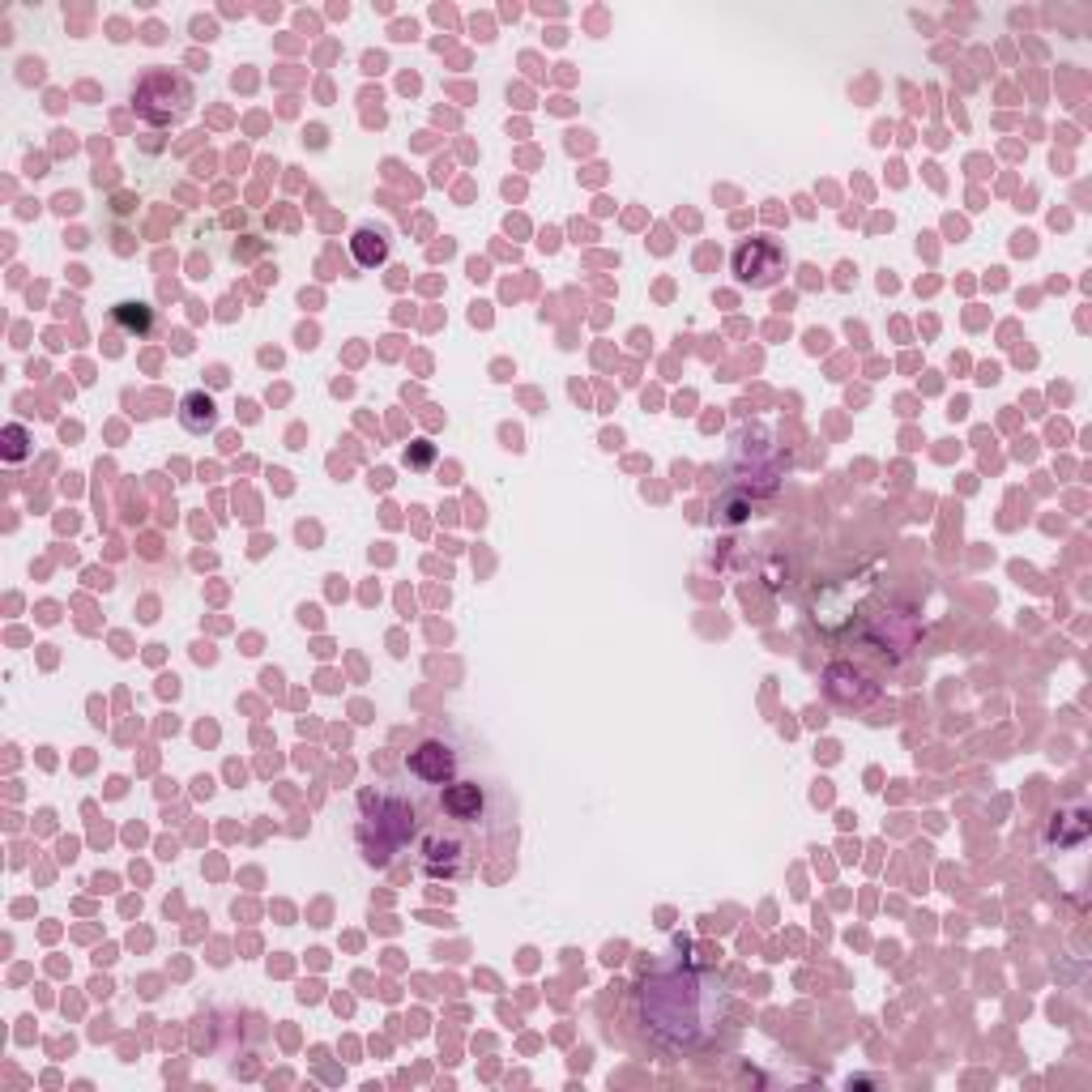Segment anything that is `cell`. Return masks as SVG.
<instances>
[{"instance_id":"obj_5","label":"cell","mask_w":1092,"mask_h":1092,"mask_svg":"<svg viewBox=\"0 0 1092 1092\" xmlns=\"http://www.w3.org/2000/svg\"><path fill=\"white\" fill-rule=\"evenodd\" d=\"M350 252H355V261L363 269H376L388 261V239L380 231H372V226H363V231H355V239H350Z\"/></svg>"},{"instance_id":"obj_7","label":"cell","mask_w":1092,"mask_h":1092,"mask_svg":"<svg viewBox=\"0 0 1092 1092\" xmlns=\"http://www.w3.org/2000/svg\"><path fill=\"white\" fill-rule=\"evenodd\" d=\"M150 307L145 303H120L116 307V325L125 329V333H150Z\"/></svg>"},{"instance_id":"obj_8","label":"cell","mask_w":1092,"mask_h":1092,"mask_svg":"<svg viewBox=\"0 0 1092 1092\" xmlns=\"http://www.w3.org/2000/svg\"><path fill=\"white\" fill-rule=\"evenodd\" d=\"M5 440H9V457H22V440H26V436H22V427H9V436H5Z\"/></svg>"},{"instance_id":"obj_1","label":"cell","mask_w":1092,"mask_h":1092,"mask_svg":"<svg viewBox=\"0 0 1092 1092\" xmlns=\"http://www.w3.org/2000/svg\"><path fill=\"white\" fill-rule=\"evenodd\" d=\"M725 1011H730V1003H725L721 981L713 973H696V968L653 973L640 986L644 1029L670 1046H705L721 1029Z\"/></svg>"},{"instance_id":"obj_3","label":"cell","mask_w":1092,"mask_h":1092,"mask_svg":"<svg viewBox=\"0 0 1092 1092\" xmlns=\"http://www.w3.org/2000/svg\"><path fill=\"white\" fill-rule=\"evenodd\" d=\"M406 768L423 781H449L453 777V751L444 743H419L406 756Z\"/></svg>"},{"instance_id":"obj_4","label":"cell","mask_w":1092,"mask_h":1092,"mask_svg":"<svg viewBox=\"0 0 1092 1092\" xmlns=\"http://www.w3.org/2000/svg\"><path fill=\"white\" fill-rule=\"evenodd\" d=\"M444 811L453 819H478L482 811V790L469 786V781H457V786L444 790Z\"/></svg>"},{"instance_id":"obj_6","label":"cell","mask_w":1092,"mask_h":1092,"mask_svg":"<svg viewBox=\"0 0 1092 1092\" xmlns=\"http://www.w3.org/2000/svg\"><path fill=\"white\" fill-rule=\"evenodd\" d=\"M180 419H184V427L188 431H210L213 423H218V406H213V397H206V393H188L184 401H180Z\"/></svg>"},{"instance_id":"obj_2","label":"cell","mask_w":1092,"mask_h":1092,"mask_svg":"<svg viewBox=\"0 0 1092 1092\" xmlns=\"http://www.w3.org/2000/svg\"><path fill=\"white\" fill-rule=\"evenodd\" d=\"M781 265H786V256H781L777 244H768V239H751V244L734 252V274L743 287H773L781 278Z\"/></svg>"}]
</instances>
